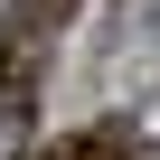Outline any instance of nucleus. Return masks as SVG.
<instances>
[{"instance_id":"nucleus-1","label":"nucleus","mask_w":160,"mask_h":160,"mask_svg":"<svg viewBox=\"0 0 160 160\" xmlns=\"http://www.w3.org/2000/svg\"><path fill=\"white\" fill-rule=\"evenodd\" d=\"M38 66H47V38H10L0 47V122L38 113Z\"/></svg>"},{"instance_id":"nucleus-2","label":"nucleus","mask_w":160,"mask_h":160,"mask_svg":"<svg viewBox=\"0 0 160 160\" xmlns=\"http://www.w3.org/2000/svg\"><path fill=\"white\" fill-rule=\"evenodd\" d=\"M38 160H141V132L132 122H94V132H75V141H47Z\"/></svg>"},{"instance_id":"nucleus-3","label":"nucleus","mask_w":160,"mask_h":160,"mask_svg":"<svg viewBox=\"0 0 160 160\" xmlns=\"http://www.w3.org/2000/svg\"><path fill=\"white\" fill-rule=\"evenodd\" d=\"M75 19V0H10V28L19 38H47V28H66Z\"/></svg>"}]
</instances>
